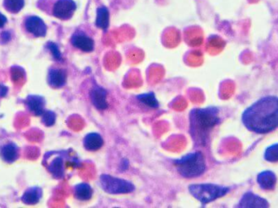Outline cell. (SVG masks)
Returning <instances> with one entry per match:
<instances>
[{"mask_svg":"<svg viewBox=\"0 0 278 208\" xmlns=\"http://www.w3.org/2000/svg\"><path fill=\"white\" fill-rule=\"evenodd\" d=\"M242 122L250 131L267 134L278 127V97L267 96L249 107L242 114Z\"/></svg>","mask_w":278,"mask_h":208,"instance_id":"1","label":"cell"},{"mask_svg":"<svg viewBox=\"0 0 278 208\" xmlns=\"http://www.w3.org/2000/svg\"><path fill=\"white\" fill-rule=\"evenodd\" d=\"M71 43L78 50L86 53L92 52L94 49V40L83 32H76L72 34Z\"/></svg>","mask_w":278,"mask_h":208,"instance_id":"9","label":"cell"},{"mask_svg":"<svg viewBox=\"0 0 278 208\" xmlns=\"http://www.w3.org/2000/svg\"><path fill=\"white\" fill-rule=\"evenodd\" d=\"M264 159L268 162H278V144L272 145L267 149Z\"/></svg>","mask_w":278,"mask_h":208,"instance_id":"22","label":"cell"},{"mask_svg":"<svg viewBox=\"0 0 278 208\" xmlns=\"http://www.w3.org/2000/svg\"><path fill=\"white\" fill-rule=\"evenodd\" d=\"M68 163L73 168L80 166V161L75 156L69 154L68 150L50 151L46 153L43 159V164L52 176L56 179H62L65 176Z\"/></svg>","mask_w":278,"mask_h":208,"instance_id":"4","label":"cell"},{"mask_svg":"<svg viewBox=\"0 0 278 208\" xmlns=\"http://www.w3.org/2000/svg\"><path fill=\"white\" fill-rule=\"evenodd\" d=\"M178 173L184 178H196L206 171V160L201 151L190 153L173 161Z\"/></svg>","mask_w":278,"mask_h":208,"instance_id":"3","label":"cell"},{"mask_svg":"<svg viewBox=\"0 0 278 208\" xmlns=\"http://www.w3.org/2000/svg\"><path fill=\"white\" fill-rule=\"evenodd\" d=\"M76 10L74 0H56L52 7V15L60 20H67L72 18Z\"/></svg>","mask_w":278,"mask_h":208,"instance_id":"7","label":"cell"},{"mask_svg":"<svg viewBox=\"0 0 278 208\" xmlns=\"http://www.w3.org/2000/svg\"><path fill=\"white\" fill-rule=\"evenodd\" d=\"M139 102L144 104L146 106L150 108H158L160 107L158 100L156 98V94L153 92L146 93V94H139L137 96Z\"/></svg>","mask_w":278,"mask_h":208,"instance_id":"20","label":"cell"},{"mask_svg":"<svg viewBox=\"0 0 278 208\" xmlns=\"http://www.w3.org/2000/svg\"><path fill=\"white\" fill-rule=\"evenodd\" d=\"M0 156L4 162L14 163L19 158V148L13 142H8L0 148Z\"/></svg>","mask_w":278,"mask_h":208,"instance_id":"14","label":"cell"},{"mask_svg":"<svg viewBox=\"0 0 278 208\" xmlns=\"http://www.w3.org/2000/svg\"><path fill=\"white\" fill-rule=\"evenodd\" d=\"M24 28L26 32L35 38L46 36L47 27L42 18L37 16H26L24 20Z\"/></svg>","mask_w":278,"mask_h":208,"instance_id":"8","label":"cell"},{"mask_svg":"<svg viewBox=\"0 0 278 208\" xmlns=\"http://www.w3.org/2000/svg\"><path fill=\"white\" fill-rule=\"evenodd\" d=\"M0 37H1V41H2L4 43H6L8 41H10L11 39L10 33L8 32H3Z\"/></svg>","mask_w":278,"mask_h":208,"instance_id":"27","label":"cell"},{"mask_svg":"<svg viewBox=\"0 0 278 208\" xmlns=\"http://www.w3.org/2000/svg\"><path fill=\"white\" fill-rule=\"evenodd\" d=\"M7 22H8V19L6 16H4L2 12H0V28H3Z\"/></svg>","mask_w":278,"mask_h":208,"instance_id":"29","label":"cell"},{"mask_svg":"<svg viewBox=\"0 0 278 208\" xmlns=\"http://www.w3.org/2000/svg\"><path fill=\"white\" fill-rule=\"evenodd\" d=\"M129 166H130V162H129V160H127V159H123L120 164V171H121V172L127 171L129 168Z\"/></svg>","mask_w":278,"mask_h":208,"instance_id":"26","label":"cell"},{"mask_svg":"<svg viewBox=\"0 0 278 208\" xmlns=\"http://www.w3.org/2000/svg\"><path fill=\"white\" fill-rule=\"evenodd\" d=\"M56 120V115L52 111L46 110L42 115V121L46 126L50 127L54 125Z\"/></svg>","mask_w":278,"mask_h":208,"instance_id":"23","label":"cell"},{"mask_svg":"<svg viewBox=\"0 0 278 208\" xmlns=\"http://www.w3.org/2000/svg\"><path fill=\"white\" fill-rule=\"evenodd\" d=\"M46 47L50 50L55 60H56V61H61L62 60V54L60 52L58 45L56 44L55 42H49L46 44Z\"/></svg>","mask_w":278,"mask_h":208,"instance_id":"24","label":"cell"},{"mask_svg":"<svg viewBox=\"0 0 278 208\" xmlns=\"http://www.w3.org/2000/svg\"><path fill=\"white\" fill-rule=\"evenodd\" d=\"M257 181L264 190H272L276 185V175L271 171H264L258 175Z\"/></svg>","mask_w":278,"mask_h":208,"instance_id":"16","label":"cell"},{"mask_svg":"<svg viewBox=\"0 0 278 208\" xmlns=\"http://www.w3.org/2000/svg\"><path fill=\"white\" fill-rule=\"evenodd\" d=\"M47 82L52 88H62L67 82L66 71L62 68H50L47 76Z\"/></svg>","mask_w":278,"mask_h":208,"instance_id":"11","label":"cell"},{"mask_svg":"<svg viewBox=\"0 0 278 208\" xmlns=\"http://www.w3.org/2000/svg\"><path fill=\"white\" fill-rule=\"evenodd\" d=\"M42 196V189L39 187H32L28 189L23 194L21 200L26 204L33 205L36 204Z\"/></svg>","mask_w":278,"mask_h":208,"instance_id":"18","label":"cell"},{"mask_svg":"<svg viewBox=\"0 0 278 208\" xmlns=\"http://www.w3.org/2000/svg\"><path fill=\"white\" fill-rule=\"evenodd\" d=\"M190 134L196 145L204 146L211 130L220 123L219 110L214 107L195 108L190 111Z\"/></svg>","mask_w":278,"mask_h":208,"instance_id":"2","label":"cell"},{"mask_svg":"<svg viewBox=\"0 0 278 208\" xmlns=\"http://www.w3.org/2000/svg\"><path fill=\"white\" fill-rule=\"evenodd\" d=\"M110 23V13L108 8L105 6L98 7L96 11L95 25L103 30H107Z\"/></svg>","mask_w":278,"mask_h":208,"instance_id":"17","label":"cell"},{"mask_svg":"<svg viewBox=\"0 0 278 208\" xmlns=\"http://www.w3.org/2000/svg\"><path fill=\"white\" fill-rule=\"evenodd\" d=\"M107 91L102 86H93L90 91V101L95 108L99 111L106 110L108 108V101H107Z\"/></svg>","mask_w":278,"mask_h":208,"instance_id":"10","label":"cell"},{"mask_svg":"<svg viewBox=\"0 0 278 208\" xmlns=\"http://www.w3.org/2000/svg\"><path fill=\"white\" fill-rule=\"evenodd\" d=\"M99 185L104 192L109 194H130L135 190V186L130 180L108 174L99 176Z\"/></svg>","mask_w":278,"mask_h":208,"instance_id":"6","label":"cell"},{"mask_svg":"<svg viewBox=\"0 0 278 208\" xmlns=\"http://www.w3.org/2000/svg\"><path fill=\"white\" fill-rule=\"evenodd\" d=\"M24 71L23 68L18 66H13L12 68V80L14 82H19L20 79L24 77Z\"/></svg>","mask_w":278,"mask_h":208,"instance_id":"25","label":"cell"},{"mask_svg":"<svg viewBox=\"0 0 278 208\" xmlns=\"http://www.w3.org/2000/svg\"><path fill=\"white\" fill-rule=\"evenodd\" d=\"M104 139L100 134L97 133H90L86 135L83 140L85 149L89 151H96L104 146Z\"/></svg>","mask_w":278,"mask_h":208,"instance_id":"15","label":"cell"},{"mask_svg":"<svg viewBox=\"0 0 278 208\" xmlns=\"http://www.w3.org/2000/svg\"><path fill=\"white\" fill-rule=\"evenodd\" d=\"M188 189L190 194L203 204L213 202L224 196L230 191L228 187L210 183L190 185Z\"/></svg>","mask_w":278,"mask_h":208,"instance_id":"5","label":"cell"},{"mask_svg":"<svg viewBox=\"0 0 278 208\" xmlns=\"http://www.w3.org/2000/svg\"><path fill=\"white\" fill-rule=\"evenodd\" d=\"M93 190L87 183H80L74 188L75 198L79 201H89L92 198Z\"/></svg>","mask_w":278,"mask_h":208,"instance_id":"19","label":"cell"},{"mask_svg":"<svg viewBox=\"0 0 278 208\" xmlns=\"http://www.w3.org/2000/svg\"><path fill=\"white\" fill-rule=\"evenodd\" d=\"M268 206L269 205L267 200L250 192L245 194L239 202L240 207L265 208L268 207Z\"/></svg>","mask_w":278,"mask_h":208,"instance_id":"13","label":"cell"},{"mask_svg":"<svg viewBox=\"0 0 278 208\" xmlns=\"http://www.w3.org/2000/svg\"><path fill=\"white\" fill-rule=\"evenodd\" d=\"M8 88L4 85L0 84V97H5L8 94Z\"/></svg>","mask_w":278,"mask_h":208,"instance_id":"28","label":"cell"},{"mask_svg":"<svg viewBox=\"0 0 278 208\" xmlns=\"http://www.w3.org/2000/svg\"><path fill=\"white\" fill-rule=\"evenodd\" d=\"M26 105L29 111L36 116H40L45 112L46 101L44 98L38 95H29L26 99Z\"/></svg>","mask_w":278,"mask_h":208,"instance_id":"12","label":"cell"},{"mask_svg":"<svg viewBox=\"0 0 278 208\" xmlns=\"http://www.w3.org/2000/svg\"><path fill=\"white\" fill-rule=\"evenodd\" d=\"M24 0H4V7L8 12L16 14L22 10Z\"/></svg>","mask_w":278,"mask_h":208,"instance_id":"21","label":"cell"}]
</instances>
